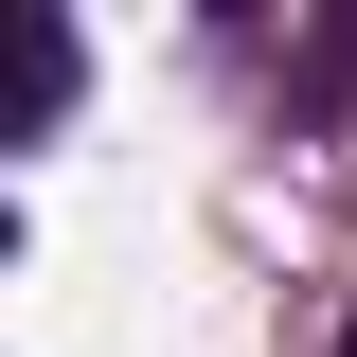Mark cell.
Masks as SVG:
<instances>
[{"instance_id":"cell-1","label":"cell","mask_w":357,"mask_h":357,"mask_svg":"<svg viewBox=\"0 0 357 357\" xmlns=\"http://www.w3.org/2000/svg\"><path fill=\"white\" fill-rule=\"evenodd\" d=\"M340 357H357V340H340Z\"/></svg>"}]
</instances>
